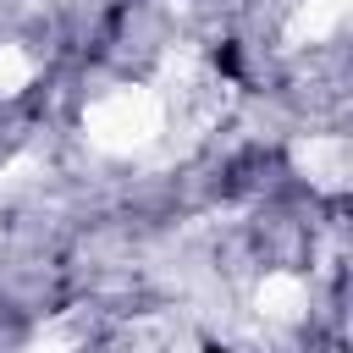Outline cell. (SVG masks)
<instances>
[{"label": "cell", "mask_w": 353, "mask_h": 353, "mask_svg": "<svg viewBox=\"0 0 353 353\" xmlns=\"http://www.w3.org/2000/svg\"><path fill=\"white\" fill-rule=\"evenodd\" d=\"M210 353H221V347H210Z\"/></svg>", "instance_id": "obj_1"}]
</instances>
